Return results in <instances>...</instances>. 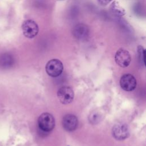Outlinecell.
Wrapping results in <instances>:
<instances>
[{"mask_svg":"<svg viewBox=\"0 0 146 146\" xmlns=\"http://www.w3.org/2000/svg\"><path fill=\"white\" fill-rule=\"evenodd\" d=\"M137 54H138V58L140 63L141 64L144 65L145 64V49L141 46H138L137 48Z\"/></svg>","mask_w":146,"mask_h":146,"instance_id":"12","label":"cell"},{"mask_svg":"<svg viewBox=\"0 0 146 146\" xmlns=\"http://www.w3.org/2000/svg\"><path fill=\"white\" fill-rule=\"evenodd\" d=\"M115 59L117 64L121 67H127L129 65L131 61L129 52L122 48H119L116 51Z\"/></svg>","mask_w":146,"mask_h":146,"instance_id":"5","label":"cell"},{"mask_svg":"<svg viewBox=\"0 0 146 146\" xmlns=\"http://www.w3.org/2000/svg\"><path fill=\"white\" fill-rule=\"evenodd\" d=\"M100 115L97 112H93L89 116V120L91 123L95 124L100 121Z\"/></svg>","mask_w":146,"mask_h":146,"instance_id":"13","label":"cell"},{"mask_svg":"<svg viewBox=\"0 0 146 146\" xmlns=\"http://www.w3.org/2000/svg\"><path fill=\"white\" fill-rule=\"evenodd\" d=\"M38 124L42 131L50 132L55 127V119L51 114L44 112L39 116L38 119Z\"/></svg>","mask_w":146,"mask_h":146,"instance_id":"1","label":"cell"},{"mask_svg":"<svg viewBox=\"0 0 146 146\" xmlns=\"http://www.w3.org/2000/svg\"><path fill=\"white\" fill-rule=\"evenodd\" d=\"M59 1H62V0H59Z\"/></svg>","mask_w":146,"mask_h":146,"instance_id":"15","label":"cell"},{"mask_svg":"<svg viewBox=\"0 0 146 146\" xmlns=\"http://www.w3.org/2000/svg\"><path fill=\"white\" fill-rule=\"evenodd\" d=\"M112 133L115 139L123 140L127 139L129 135V127L126 124L117 123L113 127Z\"/></svg>","mask_w":146,"mask_h":146,"instance_id":"4","label":"cell"},{"mask_svg":"<svg viewBox=\"0 0 146 146\" xmlns=\"http://www.w3.org/2000/svg\"><path fill=\"white\" fill-rule=\"evenodd\" d=\"M63 127L67 131H72L76 129L78 125L77 117L72 114L65 115L62 120Z\"/></svg>","mask_w":146,"mask_h":146,"instance_id":"8","label":"cell"},{"mask_svg":"<svg viewBox=\"0 0 146 146\" xmlns=\"http://www.w3.org/2000/svg\"><path fill=\"white\" fill-rule=\"evenodd\" d=\"M22 30L25 36L28 38H34L37 35L39 31L38 25L31 19H27L23 22Z\"/></svg>","mask_w":146,"mask_h":146,"instance_id":"3","label":"cell"},{"mask_svg":"<svg viewBox=\"0 0 146 146\" xmlns=\"http://www.w3.org/2000/svg\"><path fill=\"white\" fill-rule=\"evenodd\" d=\"M110 11L117 17H121L125 14L124 9L116 1H113L109 7Z\"/></svg>","mask_w":146,"mask_h":146,"instance_id":"10","label":"cell"},{"mask_svg":"<svg viewBox=\"0 0 146 146\" xmlns=\"http://www.w3.org/2000/svg\"><path fill=\"white\" fill-rule=\"evenodd\" d=\"M14 63L13 56L9 54L5 53L0 56V67L3 68H9L13 66Z\"/></svg>","mask_w":146,"mask_h":146,"instance_id":"11","label":"cell"},{"mask_svg":"<svg viewBox=\"0 0 146 146\" xmlns=\"http://www.w3.org/2000/svg\"><path fill=\"white\" fill-rule=\"evenodd\" d=\"M45 68L46 72L49 76L57 77L62 74L63 70V66L60 60L56 59H53L47 63Z\"/></svg>","mask_w":146,"mask_h":146,"instance_id":"2","label":"cell"},{"mask_svg":"<svg viewBox=\"0 0 146 146\" xmlns=\"http://www.w3.org/2000/svg\"><path fill=\"white\" fill-rule=\"evenodd\" d=\"M57 95L59 101L64 104L70 103L74 99V92L72 89L68 86H63L59 88Z\"/></svg>","mask_w":146,"mask_h":146,"instance_id":"6","label":"cell"},{"mask_svg":"<svg viewBox=\"0 0 146 146\" xmlns=\"http://www.w3.org/2000/svg\"><path fill=\"white\" fill-rule=\"evenodd\" d=\"M120 84L122 89L126 91L133 90L136 86L135 78L130 74L123 75L120 80Z\"/></svg>","mask_w":146,"mask_h":146,"instance_id":"7","label":"cell"},{"mask_svg":"<svg viewBox=\"0 0 146 146\" xmlns=\"http://www.w3.org/2000/svg\"><path fill=\"white\" fill-rule=\"evenodd\" d=\"M113 0H98L99 3L102 6H106Z\"/></svg>","mask_w":146,"mask_h":146,"instance_id":"14","label":"cell"},{"mask_svg":"<svg viewBox=\"0 0 146 146\" xmlns=\"http://www.w3.org/2000/svg\"><path fill=\"white\" fill-rule=\"evenodd\" d=\"M72 33L76 38L80 40H84L89 35V29L85 24L79 23L74 27Z\"/></svg>","mask_w":146,"mask_h":146,"instance_id":"9","label":"cell"}]
</instances>
